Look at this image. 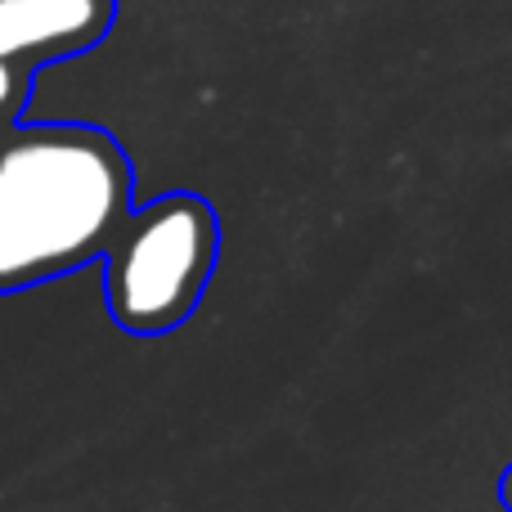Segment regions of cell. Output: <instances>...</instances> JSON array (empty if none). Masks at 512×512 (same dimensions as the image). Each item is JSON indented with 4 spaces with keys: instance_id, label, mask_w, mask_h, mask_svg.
<instances>
[{
    "instance_id": "cell-1",
    "label": "cell",
    "mask_w": 512,
    "mask_h": 512,
    "mask_svg": "<svg viewBox=\"0 0 512 512\" xmlns=\"http://www.w3.org/2000/svg\"><path fill=\"white\" fill-rule=\"evenodd\" d=\"M135 212V167L113 131L27 122L0 140V297L108 256Z\"/></svg>"
},
{
    "instance_id": "cell-2",
    "label": "cell",
    "mask_w": 512,
    "mask_h": 512,
    "mask_svg": "<svg viewBox=\"0 0 512 512\" xmlns=\"http://www.w3.org/2000/svg\"><path fill=\"white\" fill-rule=\"evenodd\" d=\"M221 261L216 207L194 189H171L131 212L104 256V306L131 337L189 324Z\"/></svg>"
},
{
    "instance_id": "cell-3",
    "label": "cell",
    "mask_w": 512,
    "mask_h": 512,
    "mask_svg": "<svg viewBox=\"0 0 512 512\" xmlns=\"http://www.w3.org/2000/svg\"><path fill=\"white\" fill-rule=\"evenodd\" d=\"M117 23V0H0V63L50 68L95 50Z\"/></svg>"
},
{
    "instance_id": "cell-4",
    "label": "cell",
    "mask_w": 512,
    "mask_h": 512,
    "mask_svg": "<svg viewBox=\"0 0 512 512\" xmlns=\"http://www.w3.org/2000/svg\"><path fill=\"white\" fill-rule=\"evenodd\" d=\"M36 95V68L23 63H0V140L23 126V113Z\"/></svg>"
},
{
    "instance_id": "cell-5",
    "label": "cell",
    "mask_w": 512,
    "mask_h": 512,
    "mask_svg": "<svg viewBox=\"0 0 512 512\" xmlns=\"http://www.w3.org/2000/svg\"><path fill=\"white\" fill-rule=\"evenodd\" d=\"M499 499H504V508L512 512V468L504 472V477H499Z\"/></svg>"
}]
</instances>
